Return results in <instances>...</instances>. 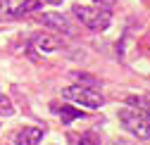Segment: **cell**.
<instances>
[{
    "label": "cell",
    "mask_w": 150,
    "mask_h": 145,
    "mask_svg": "<svg viewBox=\"0 0 150 145\" xmlns=\"http://www.w3.org/2000/svg\"><path fill=\"white\" fill-rule=\"evenodd\" d=\"M96 3H98L100 7H112V5H115V0H96Z\"/></svg>",
    "instance_id": "cell-12"
},
{
    "label": "cell",
    "mask_w": 150,
    "mask_h": 145,
    "mask_svg": "<svg viewBox=\"0 0 150 145\" xmlns=\"http://www.w3.org/2000/svg\"><path fill=\"white\" fill-rule=\"evenodd\" d=\"M41 7H43V0H19V3L7 5L5 10H10L12 17H24V14L36 12V10H41Z\"/></svg>",
    "instance_id": "cell-7"
},
{
    "label": "cell",
    "mask_w": 150,
    "mask_h": 145,
    "mask_svg": "<svg viewBox=\"0 0 150 145\" xmlns=\"http://www.w3.org/2000/svg\"><path fill=\"white\" fill-rule=\"evenodd\" d=\"M110 145H129V143H126V140H122V138H112V140H110Z\"/></svg>",
    "instance_id": "cell-13"
},
{
    "label": "cell",
    "mask_w": 150,
    "mask_h": 145,
    "mask_svg": "<svg viewBox=\"0 0 150 145\" xmlns=\"http://www.w3.org/2000/svg\"><path fill=\"white\" fill-rule=\"evenodd\" d=\"M43 133L45 131L38 126H24L14 133V145H38L43 140Z\"/></svg>",
    "instance_id": "cell-6"
},
{
    "label": "cell",
    "mask_w": 150,
    "mask_h": 145,
    "mask_svg": "<svg viewBox=\"0 0 150 145\" xmlns=\"http://www.w3.org/2000/svg\"><path fill=\"white\" fill-rule=\"evenodd\" d=\"M76 145H100V140H98L96 133H86V136H81V140Z\"/></svg>",
    "instance_id": "cell-10"
},
{
    "label": "cell",
    "mask_w": 150,
    "mask_h": 145,
    "mask_svg": "<svg viewBox=\"0 0 150 145\" xmlns=\"http://www.w3.org/2000/svg\"><path fill=\"white\" fill-rule=\"evenodd\" d=\"M60 117H62L64 124H69V121L76 119V117H83V112H81V110H74V107H62V110H60Z\"/></svg>",
    "instance_id": "cell-8"
},
{
    "label": "cell",
    "mask_w": 150,
    "mask_h": 145,
    "mask_svg": "<svg viewBox=\"0 0 150 145\" xmlns=\"http://www.w3.org/2000/svg\"><path fill=\"white\" fill-rule=\"evenodd\" d=\"M62 98L69 100V102H76L81 107H88V110H98V107H103V102H105V98L98 93V90H93V88H88L83 83L64 88L62 90Z\"/></svg>",
    "instance_id": "cell-3"
},
{
    "label": "cell",
    "mask_w": 150,
    "mask_h": 145,
    "mask_svg": "<svg viewBox=\"0 0 150 145\" xmlns=\"http://www.w3.org/2000/svg\"><path fill=\"white\" fill-rule=\"evenodd\" d=\"M119 121L124 124V129L136 136L141 140L150 138V114L145 110H138V107H124L119 110Z\"/></svg>",
    "instance_id": "cell-1"
},
{
    "label": "cell",
    "mask_w": 150,
    "mask_h": 145,
    "mask_svg": "<svg viewBox=\"0 0 150 145\" xmlns=\"http://www.w3.org/2000/svg\"><path fill=\"white\" fill-rule=\"evenodd\" d=\"M71 12L76 14V19L83 26H88L93 31H105L110 26V19H112L107 7H100V5H74Z\"/></svg>",
    "instance_id": "cell-2"
},
{
    "label": "cell",
    "mask_w": 150,
    "mask_h": 145,
    "mask_svg": "<svg viewBox=\"0 0 150 145\" xmlns=\"http://www.w3.org/2000/svg\"><path fill=\"white\" fill-rule=\"evenodd\" d=\"M60 45H62V41L55 38V36H50V33H36L33 38H31V50L33 52H41V55L55 52Z\"/></svg>",
    "instance_id": "cell-5"
},
{
    "label": "cell",
    "mask_w": 150,
    "mask_h": 145,
    "mask_svg": "<svg viewBox=\"0 0 150 145\" xmlns=\"http://www.w3.org/2000/svg\"><path fill=\"white\" fill-rule=\"evenodd\" d=\"M14 114V107H12V100L7 95L0 93V117H12Z\"/></svg>",
    "instance_id": "cell-9"
},
{
    "label": "cell",
    "mask_w": 150,
    "mask_h": 145,
    "mask_svg": "<svg viewBox=\"0 0 150 145\" xmlns=\"http://www.w3.org/2000/svg\"><path fill=\"white\" fill-rule=\"evenodd\" d=\"M41 24L48 26V29H55L57 33H67L71 36L74 33V26L69 24V19L64 14H57V12H48V14H41Z\"/></svg>",
    "instance_id": "cell-4"
},
{
    "label": "cell",
    "mask_w": 150,
    "mask_h": 145,
    "mask_svg": "<svg viewBox=\"0 0 150 145\" xmlns=\"http://www.w3.org/2000/svg\"><path fill=\"white\" fill-rule=\"evenodd\" d=\"M76 79H79V83H88V86H98V81L93 79V76H88V74H81V71H76Z\"/></svg>",
    "instance_id": "cell-11"
},
{
    "label": "cell",
    "mask_w": 150,
    "mask_h": 145,
    "mask_svg": "<svg viewBox=\"0 0 150 145\" xmlns=\"http://www.w3.org/2000/svg\"><path fill=\"white\" fill-rule=\"evenodd\" d=\"M43 3H50V5H60L62 0H43Z\"/></svg>",
    "instance_id": "cell-14"
}]
</instances>
